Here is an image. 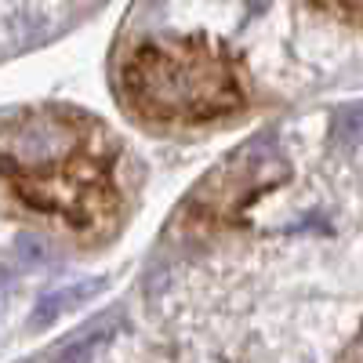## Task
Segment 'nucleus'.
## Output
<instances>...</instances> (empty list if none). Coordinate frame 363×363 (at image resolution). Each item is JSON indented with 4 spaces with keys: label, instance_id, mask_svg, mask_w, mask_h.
Here are the masks:
<instances>
[{
    "label": "nucleus",
    "instance_id": "obj_1",
    "mask_svg": "<svg viewBox=\"0 0 363 363\" xmlns=\"http://www.w3.org/2000/svg\"><path fill=\"white\" fill-rule=\"evenodd\" d=\"M124 95L160 120H211L244 106L233 69L193 44H142L124 62Z\"/></svg>",
    "mask_w": 363,
    "mask_h": 363
},
{
    "label": "nucleus",
    "instance_id": "obj_2",
    "mask_svg": "<svg viewBox=\"0 0 363 363\" xmlns=\"http://www.w3.org/2000/svg\"><path fill=\"white\" fill-rule=\"evenodd\" d=\"M287 178V160L280 157L277 138L262 135L247 145L229 153L215 171L203 178V186L193 193V207L207 218H233L244 203H251L258 193L280 186Z\"/></svg>",
    "mask_w": 363,
    "mask_h": 363
},
{
    "label": "nucleus",
    "instance_id": "obj_3",
    "mask_svg": "<svg viewBox=\"0 0 363 363\" xmlns=\"http://www.w3.org/2000/svg\"><path fill=\"white\" fill-rule=\"evenodd\" d=\"M102 291V280H87V284H69V287H58V291H51V294H44L40 301H37V309H33V327H48L51 320H58V316H66L69 309H77V306H84L87 298H95Z\"/></svg>",
    "mask_w": 363,
    "mask_h": 363
},
{
    "label": "nucleus",
    "instance_id": "obj_4",
    "mask_svg": "<svg viewBox=\"0 0 363 363\" xmlns=\"http://www.w3.org/2000/svg\"><path fill=\"white\" fill-rule=\"evenodd\" d=\"M338 138L345 142H359L363 138V106H349L338 116Z\"/></svg>",
    "mask_w": 363,
    "mask_h": 363
},
{
    "label": "nucleus",
    "instance_id": "obj_5",
    "mask_svg": "<svg viewBox=\"0 0 363 363\" xmlns=\"http://www.w3.org/2000/svg\"><path fill=\"white\" fill-rule=\"evenodd\" d=\"M18 251H26V255H22V262H26V265H40V262H44V255H48V251H44V244H40V240H33V236H22V240H18Z\"/></svg>",
    "mask_w": 363,
    "mask_h": 363
},
{
    "label": "nucleus",
    "instance_id": "obj_6",
    "mask_svg": "<svg viewBox=\"0 0 363 363\" xmlns=\"http://www.w3.org/2000/svg\"><path fill=\"white\" fill-rule=\"evenodd\" d=\"M316 4H323L330 11H345V0H316Z\"/></svg>",
    "mask_w": 363,
    "mask_h": 363
}]
</instances>
